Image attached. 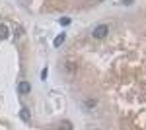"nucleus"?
Segmentation results:
<instances>
[{"label": "nucleus", "instance_id": "7ed1b4c3", "mask_svg": "<svg viewBox=\"0 0 146 130\" xmlns=\"http://www.w3.org/2000/svg\"><path fill=\"white\" fill-rule=\"evenodd\" d=\"M20 117H22L23 120H29V117H31V115H29V109H27V107H23L22 111H20Z\"/></svg>", "mask_w": 146, "mask_h": 130}, {"label": "nucleus", "instance_id": "20e7f679", "mask_svg": "<svg viewBox=\"0 0 146 130\" xmlns=\"http://www.w3.org/2000/svg\"><path fill=\"white\" fill-rule=\"evenodd\" d=\"M6 37H8V27L0 25V39H6Z\"/></svg>", "mask_w": 146, "mask_h": 130}, {"label": "nucleus", "instance_id": "0eeeda50", "mask_svg": "<svg viewBox=\"0 0 146 130\" xmlns=\"http://www.w3.org/2000/svg\"><path fill=\"white\" fill-rule=\"evenodd\" d=\"M98 2H103V0H98Z\"/></svg>", "mask_w": 146, "mask_h": 130}, {"label": "nucleus", "instance_id": "423d86ee", "mask_svg": "<svg viewBox=\"0 0 146 130\" xmlns=\"http://www.w3.org/2000/svg\"><path fill=\"white\" fill-rule=\"evenodd\" d=\"M58 22H60V25H68V23H70V20H68V18H60Z\"/></svg>", "mask_w": 146, "mask_h": 130}, {"label": "nucleus", "instance_id": "f257e3e1", "mask_svg": "<svg viewBox=\"0 0 146 130\" xmlns=\"http://www.w3.org/2000/svg\"><path fill=\"white\" fill-rule=\"evenodd\" d=\"M107 33H109V27H107L105 23H101V25H98V27L92 31V35H94L96 39H105V37H107Z\"/></svg>", "mask_w": 146, "mask_h": 130}, {"label": "nucleus", "instance_id": "f03ea898", "mask_svg": "<svg viewBox=\"0 0 146 130\" xmlns=\"http://www.w3.org/2000/svg\"><path fill=\"white\" fill-rule=\"evenodd\" d=\"M18 91H20L22 95H27V93L31 91V84H29V82H20V86H18Z\"/></svg>", "mask_w": 146, "mask_h": 130}, {"label": "nucleus", "instance_id": "39448f33", "mask_svg": "<svg viewBox=\"0 0 146 130\" xmlns=\"http://www.w3.org/2000/svg\"><path fill=\"white\" fill-rule=\"evenodd\" d=\"M62 41H64V33L56 35V39H55V47H60V45H62Z\"/></svg>", "mask_w": 146, "mask_h": 130}]
</instances>
